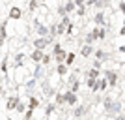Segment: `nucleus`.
Returning a JSON list of instances; mask_svg holds the SVG:
<instances>
[{
	"label": "nucleus",
	"instance_id": "obj_3",
	"mask_svg": "<svg viewBox=\"0 0 125 120\" xmlns=\"http://www.w3.org/2000/svg\"><path fill=\"white\" fill-rule=\"evenodd\" d=\"M63 96V101H65V105H71V107H75V105L78 103V98H77V94L75 92H71V90H67L65 94H62Z\"/></svg>",
	"mask_w": 125,
	"mask_h": 120
},
{
	"label": "nucleus",
	"instance_id": "obj_13",
	"mask_svg": "<svg viewBox=\"0 0 125 120\" xmlns=\"http://www.w3.org/2000/svg\"><path fill=\"white\" fill-rule=\"evenodd\" d=\"M80 53H82V56H84V58H88L90 54H94V45L84 43V45H82V51H80Z\"/></svg>",
	"mask_w": 125,
	"mask_h": 120
},
{
	"label": "nucleus",
	"instance_id": "obj_11",
	"mask_svg": "<svg viewBox=\"0 0 125 120\" xmlns=\"http://www.w3.org/2000/svg\"><path fill=\"white\" fill-rule=\"evenodd\" d=\"M37 107H39V99H37L36 96H30V98H28V109H30V111H36Z\"/></svg>",
	"mask_w": 125,
	"mask_h": 120
},
{
	"label": "nucleus",
	"instance_id": "obj_24",
	"mask_svg": "<svg viewBox=\"0 0 125 120\" xmlns=\"http://www.w3.org/2000/svg\"><path fill=\"white\" fill-rule=\"evenodd\" d=\"M22 62H24V54H17L15 64H17V66H22Z\"/></svg>",
	"mask_w": 125,
	"mask_h": 120
},
{
	"label": "nucleus",
	"instance_id": "obj_33",
	"mask_svg": "<svg viewBox=\"0 0 125 120\" xmlns=\"http://www.w3.org/2000/svg\"><path fill=\"white\" fill-rule=\"evenodd\" d=\"M8 120H11V118H8Z\"/></svg>",
	"mask_w": 125,
	"mask_h": 120
},
{
	"label": "nucleus",
	"instance_id": "obj_18",
	"mask_svg": "<svg viewBox=\"0 0 125 120\" xmlns=\"http://www.w3.org/2000/svg\"><path fill=\"white\" fill-rule=\"evenodd\" d=\"M108 58V54L103 51V49H99V51H95V60H101V62H104Z\"/></svg>",
	"mask_w": 125,
	"mask_h": 120
},
{
	"label": "nucleus",
	"instance_id": "obj_29",
	"mask_svg": "<svg viewBox=\"0 0 125 120\" xmlns=\"http://www.w3.org/2000/svg\"><path fill=\"white\" fill-rule=\"evenodd\" d=\"M114 120H125V116H123V113H120V115H116V118Z\"/></svg>",
	"mask_w": 125,
	"mask_h": 120
},
{
	"label": "nucleus",
	"instance_id": "obj_8",
	"mask_svg": "<svg viewBox=\"0 0 125 120\" xmlns=\"http://www.w3.org/2000/svg\"><path fill=\"white\" fill-rule=\"evenodd\" d=\"M17 103H19V98H17V96H10L8 101H6V111H13Z\"/></svg>",
	"mask_w": 125,
	"mask_h": 120
},
{
	"label": "nucleus",
	"instance_id": "obj_20",
	"mask_svg": "<svg viewBox=\"0 0 125 120\" xmlns=\"http://www.w3.org/2000/svg\"><path fill=\"white\" fill-rule=\"evenodd\" d=\"M39 6H41V4H39V0H30V2H28V10H30V11H36Z\"/></svg>",
	"mask_w": 125,
	"mask_h": 120
},
{
	"label": "nucleus",
	"instance_id": "obj_2",
	"mask_svg": "<svg viewBox=\"0 0 125 120\" xmlns=\"http://www.w3.org/2000/svg\"><path fill=\"white\" fill-rule=\"evenodd\" d=\"M104 81H106V84H108V86L116 88V86H118V73H116L114 69H108V71H104Z\"/></svg>",
	"mask_w": 125,
	"mask_h": 120
},
{
	"label": "nucleus",
	"instance_id": "obj_28",
	"mask_svg": "<svg viewBox=\"0 0 125 120\" xmlns=\"http://www.w3.org/2000/svg\"><path fill=\"white\" fill-rule=\"evenodd\" d=\"M103 68V62L101 60H94V69H101Z\"/></svg>",
	"mask_w": 125,
	"mask_h": 120
},
{
	"label": "nucleus",
	"instance_id": "obj_12",
	"mask_svg": "<svg viewBox=\"0 0 125 120\" xmlns=\"http://www.w3.org/2000/svg\"><path fill=\"white\" fill-rule=\"evenodd\" d=\"M94 23L97 26H103L104 25V13H103V11H97V13L94 15Z\"/></svg>",
	"mask_w": 125,
	"mask_h": 120
},
{
	"label": "nucleus",
	"instance_id": "obj_14",
	"mask_svg": "<svg viewBox=\"0 0 125 120\" xmlns=\"http://www.w3.org/2000/svg\"><path fill=\"white\" fill-rule=\"evenodd\" d=\"M75 58H77V54H75V53H67V54H65V60H63V64H65V66H73L75 64Z\"/></svg>",
	"mask_w": 125,
	"mask_h": 120
},
{
	"label": "nucleus",
	"instance_id": "obj_15",
	"mask_svg": "<svg viewBox=\"0 0 125 120\" xmlns=\"http://www.w3.org/2000/svg\"><path fill=\"white\" fill-rule=\"evenodd\" d=\"M65 54H67V53L63 51V49H60L58 53H54V58H56V64H63V60H65Z\"/></svg>",
	"mask_w": 125,
	"mask_h": 120
},
{
	"label": "nucleus",
	"instance_id": "obj_31",
	"mask_svg": "<svg viewBox=\"0 0 125 120\" xmlns=\"http://www.w3.org/2000/svg\"><path fill=\"white\" fill-rule=\"evenodd\" d=\"M2 79H4V75H2V73H0V84H2Z\"/></svg>",
	"mask_w": 125,
	"mask_h": 120
},
{
	"label": "nucleus",
	"instance_id": "obj_6",
	"mask_svg": "<svg viewBox=\"0 0 125 120\" xmlns=\"http://www.w3.org/2000/svg\"><path fill=\"white\" fill-rule=\"evenodd\" d=\"M36 32H37V36H39V38H47L49 36V26L37 23V25H36Z\"/></svg>",
	"mask_w": 125,
	"mask_h": 120
},
{
	"label": "nucleus",
	"instance_id": "obj_30",
	"mask_svg": "<svg viewBox=\"0 0 125 120\" xmlns=\"http://www.w3.org/2000/svg\"><path fill=\"white\" fill-rule=\"evenodd\" d=\"M4 96V88H2V84H0V98Z\"/></svg>",
	"mask_w": 125,
	"mask_h": 120
},
{
	"label": "nucleus",
	"instance_id": "obj_17",
	"mask_svg": "<svg viewBox=\"0 0 125 120\" xmlns=\"http://www.w3.org/2000/svg\"><path fill=\"white\" fill-rule=\"evenodd\" d=\"M75 8H77V6L73 4V0H65V4H63V10H65V13H71V11H75Z\"/></svg>",
	"mask_w": 125,
	"mask_h": 120
},
{
	"label": "nucleus",
	"instance_id": "obj_9",
	"mask_svg": "<svg viewBox=\"0 0 125 120\" xmlns=\"http://www.w3.org/2000/svg\"><path fill=\"white\" fill-rule=\"evenodd\" d=\"M22 17V11H21V8H11L10 10V19H15V21H19V19H21Z\"/></svg>",
	"mask_w": 125,
	"mask_h": 120
},
{
	"label": "nucleus",
	"instance_id": "obj_32",
	"mask_svg": "<svg viewBox=\"0 0 125 120\" xmlns=\"http://www.w3.org/2000/svg\"><path fill=\"white\" fill-rule=\"evenodd\" d=\"M0 25H2V19H0Z\"/></svg>",
	"mask_w": 125,
	"mask_h": 120
},
{
	"label": "nucleus",
	"instance_id": "obj_23",
	"mask_svg": "<svg viewBox=\"0 0 125 120\" xmlns=\"http://www.w3.org/2000/svg\"><path fill=\"white\" fill-rule=\"evenodd\" d=\"M54 101H56L54 105H58V107H60V105H65V101H63V96H62V94H56V96H54Z\"/></svg>",
	"mask_w": 125,
	"mask_h": 120
},
{
	"label": "nucleus",
	"instance_id": "obj_22",
	"mask_svg": "<svg viewBox=\"0 0 125 120\" xmlns=\"http://www.w3.org/2000/svg\"><path fill=\"white\" fill-rule=\"evenodd\" d=\"M51 60H52L51 54H45V53H43V58H41V62H39V64H43V66H49V64H51Z\"/></svg>",
	"mask_w": 125,
	"mask_h": 120
},
{
	"label": "nucleus",
	"instance_id": "obj_5",
	"mask_svg": "<svg viewBox=\"0 0 125 120\" xmlns=\"http://www.w3.org/2000/svg\"><path fill=\"white\" fill-rule=\"evenodd\" d=\"M47 45H49V40H47V38H37L36 41H34V47H36L37 51H45Z\"/></svg>",
	"mask_w": 125,
	"mask_h": 120
},
{
	"label": "nucleus",
	"instance_id": "obj_21",
	"mask_svg": "<svg viewBox=\"0 0 125 120\" xmlns=\"http://www.w3.org/2000/svg\"><path fill=\"white\" fill-rule=\"evenodd\" d=\"M13 111H17V113H24V111H26V103H22L21 99H19V103L15 105V109H13Z\"/></svg>",
	"mask_w": 125,
	"mask_h": 120
},
{
	"label": "nucleus",
	"instance_id": "obj_7",
	"mask_svg": "<svg viewBox=\"0 0 125 120\" xmlns=\"http://www.w3.org/2000/svg\"><path fill=\"white\" fill-rule=\"evenodd\" d=\"M86 113H88V105H78V107H75L73 116H75V118H82Z\"/></svg>",
	"mask_w": 125,
	"mask_h": 120
},
{
	"label": "nucleus",
	"instance_id": "obj_25",
	"mask_svg": "<svg viewBox=\"0 0 125 120\" xmlns=\"http://www.w3.org/2000/svg\"><path fill=\"white\" fill-rule=\"evenodd\" d=\"M56 13H58V15H60V17H65V15H67V13H65V10H63V6H58Z\"/></svg>",
	"mask_w": 125,
	"mask_h": 120
},
{
	"label": "nucleus",
	"instance_id": "obj_4",
	"mask_svg": "<svg viewBox=\"0 0 125 120\" xmlns=\"http://www.w3.org/2000/svg\"><path fill=\"white\" fill-rule=\"evenodd\" d=\"M106 88H108V84H106L104 77H99V79H95V84H94V92H104Z\"/></svg>",
	"mask_w": 125,
	"mask_h": 120
},
{
	"label": "nucleus",
	"instance_id": "obj_26",
	"mask_svg": "<svg viewBox=\"0 0 125 120\" xmlns=\"http://www.w3.org/2000/svg\"><path fill=\"white\" fill-rule=\"evenodd\" d=\"M77 13H78V15H80V17H82V15H86V6H78Z\"/></svg>",
	"mask_w": 125,
	"mask_h": 120
},
{
	"label": "nucleus",
	"instance_id": "obj_1",
	"mask_svg": "<svg viewBox=\"0 0 125 120\" xmlns=\"http://www.w3.org/2000/svg\"><path fill=\"white\" fill-rule=\"evenodd\" d=\"M103 109H104V113H108V115H118V113H121V101L118 103L114 98H104V101H103Z\"/></svg>",
	"mask_w": 125,
	"mask_h": 120
},
{
	"label": "nucleus",
	"instance_id": "obj_16",
	"mask_svg": "<svg viewBox=\"0 0 125 120\" xmlns=\"http://www.w3.org/2000/svg\"><path fill=\"white\" fill-rule=\"evenodd\" d=\"M30 58H32L36 64H39V62H41V58H43V51H37V49H36V51L30 54Z\"/></svg>",
	"mask_w": 125,
	"mask_h": 120
},
{
	"label": "nucleus",
	"instance_id": "obj_27",
	"mask_svg": "<svg viewBox=\"0 0 125 120\" xmlns=\"http://www.w3.org/2000/svg\"><path fill=\"white\" fill-rule=\"evenodd\" d=\"M86 84H88L90 88L94 90V84H95V79H90V77H86Z\"/></svg>",
	"mask_w": 125,
	"mask_h": 120
},
{
	"label": "nucleus",
	"instance_id": "obj_10",
	"mask_svg": "<svg viewBox=\"0 0 125 120\" xmlns=\"http://www.w3.org/2000/svg\"><path fill=\"white\" fill-rule=\"evenodd\" d=\"M69 68L65 66V64H56V75L58 77H63V75H67Z\"/></svg>",
	"mask_w": 125,
	"mask_h": 120
},
{
	"label": "nucleus",
	"instance_id": "obj_19",
	"mask_svg": "<svg viewBox=\"0 0 125 120\" xmlns=\"http://www.w3.org/2000/svg\"><path fill=\"white\" fill-rule=\"evenodd\" d=\"M86 77H90V79H99L101 77V73H99V69H88V73H86Z\"/></svg>",
	"mask_w": 125,
	"mask_h": 120
}]
</instances>
